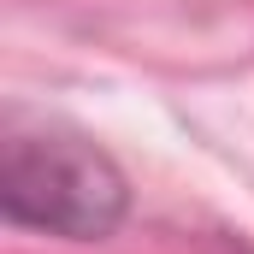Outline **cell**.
<instances>
[{
  "label": "cell",
  "mask_w": 254,
  "mask_h": 254,
  "mask_svg": "<svg viewBox=\"0 0 254 254\" xmlns=\"http://www.w3.org/2000/svg\"><path fill=\"white\" fill-rule=\"evenodd\" d=\"M130 207L125 172L71 130H6L0 148V213L48 237H107Z\"/></svg>",
  "instance_id": "1"
}]
</instances>
